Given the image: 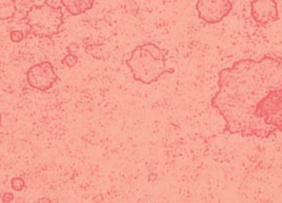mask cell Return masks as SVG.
I'll return each mask as SVG.
<instances>
[{
    "mask_svg": "<svg viewBox=\"0 0 282 203\" xmlns=\"http://www.w3.org/2000/svg\"><path fill=\"white\" fill-rule=\"evenodd\" d=\"M27 38V35L24 34L20 30H14V31L10 32V40L15 43H19L23 41Z\"/></svg>",
    "mask_w": 282,
    "mask_h": 203,
    "instance_id": "cell-12",
    "label": "cell"
},
{
    "mask_svg": "<svg viewBox=\"0 0 282 203\" xmlns=\"http://www.w3.org/2000/svg\"><path fill=\"white\" fill-rule=\"evenodd\" d=\"M252 17L260 27L275 22L279 19L278 6L274 0H254L250 6Z\"/></svg>",
    "mask_w": 282,
    "mask_h": 203,
    "instance_id": "cell-6",
    "label": "cell"
},
{
    "mask_svg": "<svg viewBox=\"0 0 282 203\" xmlns=\"http://www.w3.org/2000/svg\"><path fill=\"white\" fill-rule=\"evenodd\" d=\"M16 14V0H0V20H10Z\"/></svg>",
    "mask_w": 282,
    "mask_h": 203,
    "instance_id": "cell-8",
    "label": "cell"
},
{
    "mask_svg": "<svg viewBox=\"0 0 282 203\" xmlns=\"http://www.w3.org/2000/svg\"><path fill=\"white\" fill-rule=\"evenodd\" d=\"M168 51L155 46L154 43H145L136 47L130 52L126 64L136 81L150 85L166 74L173 73V69L167 67Z\"/></svg>",
    "mask_w": 282,
    "mask_h": 203,
    "instance_id": "cell-2",
    "label": "cell"
},
{
    "mask_svg": "<svg viewBox=\"0 0 282 203\" xmlns=\"http://www.w3.org/2000/svg\"><path fill=\"white\" fill-rule=\"evenodd\" d=\"M37 203H52V201L49 198H41L39 199V201H37Z\"/></svg>",
    "mask_w": 282,
    "mask_h": 203,
    "instance_id": "cell-14",
    "label": "cell"
},
{
    "mask_svg": "<svg viewBox=\"0 0 282 203\" xmlns=\"http://www.w3.org/2000/svg\"><path fill=\"white\" fill-rule=\"evenodd\" d=\"M53 65L49 61L34 64L27 72V82L30 88L40 92H47L58 82Z\"/></svg>",
    "mask_w": 282,
    "mask_h": 203,
    "instance_id": "cell-5",
    "label": "cell"
},
{
    "mask_svg": "<svg viewBox=\"0 0 282 203\" xmlns=\"http://www.w3.org/2000/svg\"><path fill=\"white\" fill-rule=\"evenodd\" d=\"M2 199H3V202H5V203H9V202H11V201H14L15 196H14V194H12L11 192H5V193L3 194V196H2Z\"/></svg>",
    "mask_w": 282,
    "mask_h": 203,
    "instance_id": "cell-13",
    "label": "cell"
},
{
    "mask_svg": "<svg viewBox=\"0 0 282 203\" xmlns=\"http://www.w3.org/2000/svg\"><path fill=\"white\" fill-rule=\"evenodd\" d=\"M61 4L72 16H79L94 7L95 0H61Z\"/></svg>",
    "mask_w": 282,
    "mask_h": 203,
    "instance_id": "cell-7",
    "label": "cell"
},
{
    "mask_svg": "<svg viewBox=\"0 0 282 203\" xmlns=\"http://www.w3.org/2000/svg\"><path fill=\"white\" fill-rule=\"evenodd\" d=\"M0 127H2V114H0Z\"/></svg>",
    "mask_w": 282,
    "mask_h": 203,
    "instance_id": "cell-15",
    "label": "cell"
},
{
    "mask_svg": "<svg viewBox=\"0 0 282 203\" xmlns=\"http://www.w3.org/2000/svg\"><path fill=\"white\" fill-rule=\"evenodd\" d=\"M231 9L230 0H197L196 3L198 18L210 24L221 22L230 14Z\"/></svg>",
    "mask_w": 282,
    "mask_h": 203,
    "instance_id": "cell-4",
    "label": "cell"
},
{
    "mask_svg": "<svg viewBox=\"0 0 282 203\" xmlns=\"http://www.w3.org/2000/svg\"><path fill=\"white\" fill-rule=\"evenodd\" d=\"M85 52L96 60H106L109 57V51L104 45H87Z\"/></svg>",
    "mask_w": 282,
    "mask_h": 203,
    "instance_id": "cell-9",
    "label": "cell"
},
{
    "mask_svg": "<svg viewBox=\"0 0 282 203\" xmlns=\"http://www.w3.org/2000/svg\"><path fill=\"white\" fill-rule=\"evenodd\" d=\"M77 62H78V58L73 53H67L64 57V59L62 60V63H63L65 66L70 67V69L76 65Z\"/></svg>",
    "mask_w": 282,
    "mask_h": 203,
    "instance_id": "cell-10",
    "label": "cell"
},
{
    "mask_svg": "<svg viewBox=\"0 0 282 203\" xmlns=\"http://www.w3.org/2000/svg\"><path fill=\"white\" fill-rule=\"evenodd\" d=\"M24 187H26V182H24L22 178L16 177V178H12V179H11V188L14 189L15 191L20 192L24 189Z\"/></svg>",
    "mask_w": 282,
    "mask_h": 203,
    "instance_id": "cell-11",
    "label": "cell"
},
{
    "mask_svg": "<svg viewBox=\"0 0 282 203\" xmlns=\"http://www.w3.org/2000/svg\"><path fill=\"white\" fill-rule=\"evenodd\" d=\"M211 105L225 120L224 133L264 139L282 132V57L268 53L225 67Z\"/></svg>",
    "mask_w": 282,
    "mask_h": 203,
    "instance_id": "cell-1",
    "label": "cell"
},
{
    "mask_svg": "<svg viewBox=\"0 0 282 203\" xmlns=\"http://www.w3.org/2000/svg\"><path fill=\"white\" fill-rule=\"evenodd\" d=\"M22 20L26 21L29 28L27 35L33 34L37 38L48 39L58 34L64 23L62 8L50 5L49 0L42 5L32 6Z\"/></svg>",
    "mask_w": 282,
    "mask_h": 203,
    "instance_id": "cell-3",
    "label": "cell"
}]
</instances>
